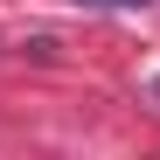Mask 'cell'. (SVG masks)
<instances>
[{
    "label": "cell",
    "instance_id": "obj_1",
    "mask_svg": "<svg viewBox=\"0 0 160 160\" xmlns=\"http://www.w3.org/2000/svg\"><path fill=\"white\" fill-rule=\"evenodd\" d=\"M98 7H139V0H98Z\"/></svg>",
    "mask_w": 160,
    "mask_h": 160
},
{
    "label": "cell",
    "instance_id": "obj_2",
    "mask_svg": "<svg viewBox=\"0 0 160 160\" xmlns=\"http://www.w3.org/2000/svg\"><path fill=\"white\" fill-rule=\"evenodd\" d=\"M153 98H160V77H153Z\"/></svg>",
    "mask_w": 160,
    "mask_h": 160
}]
</instances>
